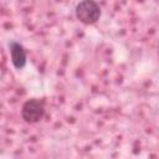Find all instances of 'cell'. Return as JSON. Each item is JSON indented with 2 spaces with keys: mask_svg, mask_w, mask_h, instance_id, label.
I'll use <instances>...</instances> for the list:
<instances>
[{
  "mask_svg": "<svg viewBox=\"0 0 159 159\" xmlns=\"http://www.w3.org/2000/svg\"><path fill=\"white\" fill-rule=\"evenodd\" d=\"M75 15L82 24L93 25L101 17V7L93 0H84L76 5Z\"/></svg>",
  "mask_w": 159,
  "mask_h": 159,
  "instance_id": "6da1fadb",
  "label": "cell"
},
{
  "mask_svg": "<svg viewBox=\"0 0 159 159\" xmlns=\"http://www.w3.org/2000/svg\"><path fill=\"white\" fill-rule=\"evenodd\" d=\"M45 103L42 99L31 98L27 99L21 107V118L29 124L40 122L45 116Z\"/></svg>",
  "mask_w": 159,
  "mask_h": 159,
  "instance_id": "7a4b0ae2",
  "label": "cell"
},
{
  "mask_svg": "<svg viewBox=\"0 0 159 159\" xmlns=\"http://www.w3.org/2000/svg\"><path fill=\"white\" fill-rule=\"evenodd\" d=\"M9 51H10V58L12 62V66L16 70H21L26 65V51L24 46L16 41L9 42Z\"/></svg>",
  "mask_w": 159,
  "mask_h": 159,
  "instance_id": "3957f363",
  "label": "cell"
}]
</instances>
